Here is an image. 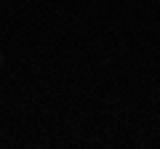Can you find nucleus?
Returning a JSON list of instances; mask_svg holds the SVG:
<instances>
[{
	"label": "nucleus",
	"instance_id": "1",
	"mask_svg": "<svg viewBox=\"0 0 160 149\" xmlns=\"http://www.w3.org/2000/svg\"><path fill=\"white\" fill-rule=\"evenodd\" d=\"M3 67H6V53L0 51V69H3Z\"/></svg>",
	"mask_w": 160,
	"mask_h": 149
}]
</instances>
